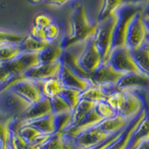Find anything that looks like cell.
Listing matches in <instances>:
<instances>
[{
	"label": "cell",
	"mask_w": 149,
	"mask_h": 149,
	"mask_svg": "<svg viewBox=\"0 0 149 149\" xmlns=\"http://www.w3.org/2000/svg\"><path fill=\"white\" fill-rule=\"evenodd\" d=\"M98 27V22L91 23L87 15L85 7L76 4L70 17V34L62 39L63 49L81 44L94 36Z\"/></svg>",
	"instance_id": "obj_1"
},
{
	"label": "cell",
	"mask_w": 149,
	"mask_h": 149,
	"mask_svg": "<svg viewBox=\"0 0 149 149\" xmlns=\"http://www.w3.org/2000/svg\"><path fill=\"white\" fill-rule=\"evenodd\" d=\"M39 63L38 53H22L12 61L0 63V85L14 76L23 74Z\"/></svg>",
	"instance_id": "obj_2"
},
{
	"label": "cell",
	"mask_w": 149,
	"mask_h": 149,
	"mask_svg": "<svg viewBox=\"0 0 149 149\" xmlns=\"http://www.w3.org/2000/svg\"><path fill=\"white\" fill-rule=\"evenodd\" d=\"M143 10V8L140 6L122 5L116 11V16H118V21H116L115 26L113 49H112L126 47V39H127V33L130 23L138 12Z\"/></svg>",
	"instance_id": "obj_3"
},
{
	"label": "cell",
	"mask_w": 149,
	"mask_h": 149,
	"mask_svg": "<svg viewBox=\"0 0 149 149\" xmlns=\"http://www.w3.org/2000/svg\"><path fill=\"white\" fill-rule=\"evenodd\" d=\"M118 16L115 13L113 16L107 18L106 20L98 22V27L93 38L95 43L100 49L102 63L108 62L110 53L113 49V40H114V31Z\"/></svg>",
	"instance_id": "obj_4"
},
{
	"label": "cell",
	"mask_w": 149,
	"mask_h": 149,
	"mask_svg": "<svg viewBox=\"0 0 149 149\" xmlns=\"http://www.w3.org/2000/svg\"><path fill=\"white\" fill-rule=\"evenodd\" d=\"M32 104L22 97L10 90H6L0 94V118H18Z\"/></svg>",
	"instance_id": "obj_5"
},
{
	"label": "cell",
	"mask_w": 149,
	"mask_h": 149,
	"mask_svg": "<svg viewBox=\"0 0 149 149\" xmlns=\"http://www.w3.org/2000/svg\"><path fill=\"white\" fill-rule=\"evenodd\" d=\"M77 63L88 74L94 72L102 63L100 49L94 41L93 36L86 42L78 44Z\"/></svg>",
	"instance_id": "obj_6"
},
{
	"label": "cell",
	"mask_w": 149,
	"mask_h": 149,
	"mask_svg": "<svg viewBox=\"0 0 149 149\" xmlns=\"http://www.w3.org/2000/svg\"><path fill=\"white\" fill-rule=\"evenodd\" d=\"M143 11L138 12L130 23L126 47H128L130 50L138 49L147 43L149 31L143 21Z\"/></svg>",
	"instance_id": "obj_7"
},
{
	"label": "cell",
	"mask_w": 149,
	"mask_h": 149,
	"mask_svg": "<svg viewBox=\"0 0 149 149\" xmlns=\"http://www.w3.org/2000/svg\"><path fill=\"white\" fill-rule=\"evenodd\" d=\"M126 74L116 71L112 65L107 62L102 63L99 68L90 74V80L92 84L104 87L112 91L116 88L118 82Z\"/></svg>",
	"instance_id": "obj_8"
},
{
	"label": "cell",
	"mask_w": 149,
	"mask_h": 149,
	"mask_svg": "<svg viewBox=\"0 0 149 149\" xmlns=\"http://www.w3.org/2000/svg\"><path fill=\"white\" fill-rule=\"evenodd\" d=\"M108 63L116 71L126 74L142 73L132 57V51L128 47H122V48L112 49Z\"/></svg>",
	"instance_id": "obj_9"
},
{
	"label": "cell",
	"mask_w": 149,
	"mask_h": 149,
	"mask_svg": "<svg viewBox=\"0 0 149 149\" xmlns=\"http://www.w3.org/2000/svg\"><path fill=\"white\" fill-rule=\"evenodd\" d=\"M41 84L42 82L31 80L24 77L22 80L14 83L8 90L14 91L27 102H29L31 104H34L44 98L42 94Z\"/></svg>",
	"instance_id": "obj_10"
},
{
	"label": "cell",
	"mask_w": 149,
	"mask_h": 149,
	"mask_svg": "<svg viewBox=\"0 0 149 149\" xmlns=\"http://www.w3.org/2000/svg\"><path fill=\"white\" fill-rule=\"evenodd\" d=\"M111 136L95 126L77 135L74 138V143L76 149H88L104 143Z\"/></svg>",
	"instance_id": "obj_11"
},
{
	"label": "cell",
	"mask_w": 149,
	"mask_h": 149,
	"mask_svg": "<svg viewBox=\"0 0 149 149\" xmlns=\"http://www.w3.org/2000/svg\"><path fill=\"white\" fill-rule=\"evenodd\" d=\"M122 91L125 92V100L118 112V115L129 121H132L144 108L143 101L135 91Z\"/></svg>",
	"instance_id": "obj_12"
},
{
	"label": "cell",
	"mask_w": 149,
	"mask_h": 149,
	"mask_svg": "<svg viewBox=\"0 0 149 149\" xmlns=\"http://www.w3.org/2000/svg\"><path fill=\"white\" fill-rule=\"evenodd\" d=\"M62 66V60L54 63H39L38 65L26 71L23 74V77L31 80L42 82L47 79L59 77Z\"/></svg>",
	"instance_id": "obj_13"
},
{
	"label": "cell",
	"mask_w": 149,
	"mask_h": 149,
	"mask_svg": "<svg viewBox=\"0 0 149 149\" xmlns=\"http://www.w3.org/2000/svg\"><path fill=\"white\" fill-rule=\"evenodd\" d=\"M59 77L61 78V80H62L65 88H76V90H78L80 91H84L87 90L92 84L88 78L80 76V74L74 72L73 69L68 67L64 63H63Z\"/></svg>",
	"instance_id": "obj_14"
},
{
	"label": "cell",
	"mask_w": 149,
	"mask_h": 149,
	"mask_svg": "<svg viewBox=\"0 0 149 149\" xmlns=\"http://www.w3.org/2000/svg\"><path fill=\"white\" fill-rule=\"evenodd\" d=\"M52 115V106L51 101L49 98L44 97L43 99L36 104H32L20 118H18L22 121V123H28L31 121L39 119L45 116Z\"/></svg>",
	"instance_id": "obj_15"
},
{
	"label": "cell",
	"mask_w": 149,
	"mask_h": 149,
	"mask_svg": "<svg viewBox=\"0 0 149 149\" xmlns=\"http://www.w3.org/2000/svg\"><path fill=\"white\" fill-rule=\"evenodd\" d=\"M116 88L126 91H135L139 88L149 90V77L143 73L127 74L120 79Z\"/></svg>",
	"instance_id": "obj_16"
},
{
	"label": "cell",
	"mask_w": 149,
	"mask_h": 149,
	"mask_svg": "<svg viewBox=\"0 0 149 149\" xmlns=\"http://www.w3.org/2000/svg\"><path fill=\"white\" fill-rule=\"evenodd\" d=\"M146 111L143 108L141 113L138 115L137 118H135L132 122L130 123L128 127L125 129L124 132L120 135V137L107 149H128L135 130H136L138 126L142 122V120L143 119L144 116H146Z\"/></svg>",
	"instance_id": "obj_17"
},
{
	"label": "cell",
	"mask_w": 149,
	"mask_h": 149,
	"mask_svg": "<svg viewBox=\"0 0 149 149\" xmlns=\"http://www.w3.org/2000/svg\"><path fill=\"white\" fill-rule=\"evenodd\" d=\"M62 39H58L49 44L45 49L38 53L40 63H54L62 60L63 54Z\"/></svg>",
	"instance_id": "obj_18"
},
{
	"label": "cell",
	"mask_w": 149,
	"mask_h": 149,
	"mask_svg": "<svg viewBox=\"0 0 149 149\" xmlns=\"http://www.w3.org/2000/svg\"><path fill=\"white\" fill-rule=\"evenodd\" d=\"M132 121H129L125 119L121 116L116 114L113 118L104 119L100 124L97 125V127L104 130V132L108 133L110 135H114L121 130H125L130 125Z\"/></svg>",
	"instance_id": "obj_19"
},
{
	"label": "cell",
	"mask_w": 149,
	"mask_h": 149,
	"mask_svg": "<svg viewBox=\"0 0 149 149\" xmlns=\"http://www.w3.org/2000/svg\"><path fill=\"white\" fill-rule=\"evenodd\" d=\"M41 149H76L74 139L65 133L56 132L49 137Z\"/></svg>",
	"instance_id": "obj_20"
},
{
	"label": "cell",
	"mask_w": 149,
	"mask_h": 149,
	"mask_svg": "<svg viewBox=\"0 0 149 149\" xmlns=\"http://www.w3.org/2000/svg\"><path fill=\"white\" fill-rule=\"evenodd\" d=\"M110 92L111 91L104 87L96 85V84H91L87 90L81 92V99H85L97 104L99 102L105 101Z\"/></svg>",
	"instance_id": "obj_21"
},
{
	"label": "cell",
	"mask_w": 149,
	"mask_h": 149,
	"mask_svg": "<svg viewBox=\"0 0 149 149\" xmlns=\"http://www.w3.org/2000/svg\"><path fill=\"white\" fill-rule=\"evenodd\" d=\"M42 94L44 97L52 99L53 97H56L62 93L64 86L59 77H52L47 79L45 81H42L41 84Z\"/></svg>",
	"instance_id": "obj_22"
},
{
	"label": "cell",
	"mask_w": 149,
	"mask_h": 149,
	"mask_svg": "<svg viewBox=\"0 0 149 149\" xmlns=\"http://www.w3.org/2000/svg\"><path fill=\"white\" fill-rule=\"evenodd\" d=\"M95 106H96V102H93L85 99H81L79 101L77 107L73 110L71 128L80 123L86 118L87 115L95 108Z\"/></svg>",
	"instance_id": "obj_23"
},
{
	"label": "cell",
	"mask_w": 149,
	"mask_h": 149,
	"mask_svg": "<svg viewBox=\"0 0 149 149\" xmlns=\"http://www.w3.org/2000/svg\"><path fill=\"white\" fill-rule=\"evenodd\" d=\"M132 55L141 72L149 77V49L147 43L138 49L130 50Z\"/></svg>",
	"instance_id": "obj_24"
},
{
	"label": "cell",
	"mask_w": 149,
	"mask_h": 149,
	"mask_svg": "<svg viewBox=\"0 0 149 149\" xmlns=\"http://www.w3.org/2000/svg\"><path fill=\"white\" fill-rule=\"evenodd\" d=\"M49 44V42L37 40L32 37L30 35H28L20 44V48L22 53H39L45 49Z\"/></svg>",
	"instance_id": "obj_25"
},
{
	"label": "cell",
	"mask_w": 149,
	"mask_h": 149,
	"mask_svg": "<svg viewBox=\"0 0 149 149\" xmlns=\"http://www.w3.org/2000/svg\"><path fill=\"white\" fill-rule=\"evenodd\" d=\"M24 124V123H23ZM28 124L33 125L43 134L52 135L56 133V127H55V121H54V115H49L45 118H42L39 119H36L31 122H28Z\"/></svg>",
	"instance_id": "obj_26"
},
{
	"label": "cell",
	"mask_w": 149,
	"mask_h": 149,
	"mask_svg": "<svg viewBox=\"0 0 149 149\" xmlns=\"http://www.w3.org/2000/svg\"><path fill=\"white\" fill-rule=\"evenodd\" d=\"M122 4L123 0H102V5L98 15L97 22H102L107 18L113 16L116 11L122 6Z\"/></svg>",
	"instance_id": "obj_27"
},
{
	"label": "cell",
	"mask_w": 149,
	"mask_h": 149,
	"mask_svg": "<svg viewBox=\"0 0 149 149\" xmlns=\"http://www.w3.org/2000/svg\"><path fill=\"white\" fill-rule=\"evenodd\" d=\"M22 54L20 45H2L0 46V63L12 61Z\"/></svg>",
	"instance_id": "obj_28"
},
{
	"label": "cell",
	"mask_w": 149,
	"mask_h": 149,
	"mask_svg": "<svg viewBox=\"0 0 149 149\" xmlns=\"http://www.w3.org/2000/svg\"><path fill=\"white\" fill-rule=\"evenodd\" d=\"M26 36L12 31L0 29V46L2 45H20Z\"/></svg>",
	"instance_id": "obj_29"
},
{
	"label": "cell",
	"mask_w": 149,
	"mask_h": 149,
	"mask_svg": "<svg viewBox=\"0 0 149 149\" xmlns=\"http://www.w3.org/2000/svg\"><path fill=\"white\" fill-rule=\"evenodd\" d=\"M14 118H0V147H8L11 137L10 123Z\"/></svg>",
	"instance_id": "obj_30"
},
{
	"label": "cell",
	"mask_w": 149,
	"mask_h": 149,
	"mask_svg": "<svg viewBox=\"0 0 149 149\" xmlns=\"http://www.w3.org/2000/svg\"><path fill=\"white\" fill-rule=\"evenodd\" d=\"M81 92L82 91L76 90V88L64 87V88L63 90L62 93H61L60 95L66 101V102L70 105L72 110H74L77 107V105L78 104L79 101L81 100Z\"/></svg>",
	"instance_id": "obj_31"
},
{
	"label": "cell",
	"mask_w": 149,
	"mask_h": 149,
	"mask_svg": "<svg viewBox=\"0 0 149 149\" xmlns=\"http://www.w3.org/2000/svg\"><path fill=\"white\" fill-rule=\"evenodd\" d=\"M124 100H125L124 91L116 88V90L112 91L109 93L108 96H107V98H106L105 102L116 112V114H118V112L120 109L121 105L123 104Z\"/></svg>",
	"instance_id": "obj_32"
},
{
	"label": "cell",
	"mask_w": 149,
	"mask_h": 149,
	"mask_svg": "<svg viewBox=\"0 0 149 149\" xmlns=\"http://www.w3.org/2000/svg\"><path fill=\"white\" fill-rule=\"evenodd\" d=\"M19 133L21 134V136L28 143H35L36 141V139L38 138L41 134H43L36 127L28 123H24L22 125L20 130H19Z\"/></svg>",
	"instance_id": "obj_33"
},
{
	"label": "cell",
	"mask_w": 149,
	"mask_h": 149,
	"mask_svg": "<svg viewBox=\"0 0 149 149\" xmlns=\"http://www.w3.org/2000/svg\"><path fill=\"white\" fill-rule=\"evenodd\" d=\"M73 113V112H72ZM72 113L54 115L56 132L64 133L72 126Z\"/></svg>",
	"instance_id": "obj_34"
},
{
	"label": "cell",
	"mask_w": 149,
	"mask_h": 149,
	"mask_svg": "<svg viewBox=\"0 0 149 149\" xmlns=\"http://www.w3.org/2000/svg\"><path fill=\"white\" fill-rule=\"evenodd\" d=\"M50 101H51V106H52L53 115H62L66 113H72L73 112L70 105L61 95L53 97L52 99H50Z\"/></svg>",
	"instance_id": "obj_35"
},
{
	"label": "cell",
	"mask_w": 149,
	"mask_h": 149,
	"mask_svg": "<svg viewBox=\"0 0 149 149\" xmlns=\"http://www.w3.org/2000/svg\"><path fill=\"white\" fill-rule=\"evenodd\" d=\"M28 144L29 143L19 133V130H11V137L8 144L9 149H27Z\"/></svg>",
	"instance_id": "obj_36"
},
{
	"label": "cell",
	"mask_w": 149,
	"mask_h": 149,
	"mask_svg": "<svg viewBox=\"0 0 149 149\" xmlns=\"http://www.w3.org/2000/svg\"><path fill=\"white\" fill-rule=\"evenodd\" d=\"M95 110L104 119L113 118V116L116 115V112L105 101L97 102L95 106Z\"/></svg>",
	"instance_id": "obj_37"
},
{
	"label": "cell",
	"mask_w": 149,
	"mask_h": 149,
	"mask_svg": "<svg viewBox=\"0 0 149 149\" xmlns=\"http://www.w3.org/2000/svg\"><path fill=\"white\" fill-rule=\"evenodd\" d=\"M45 32H46L47 41L49 42V43L60 39L59 37H60V34H61V29L57 23H55V22L51 23L50 25L45 28Z\"/></svg>",
	"instance_id": "obj_38"
},
{
	"label": "cell",
	"mask_w": 149,
	"mask_h": 149,
	"mask_svg": "<svg viewBox=\"0 0 149 149\" xmlns=\"http://www.w3.org/2000/svg\"><path fill=\"white\" fill-rule=\"evenodd\" d=\"M51 23H53L52 19L49 15H47V14H43V13L37 14L34 19V25L43 28V29H45V28H47L49 25H50Z\"/></svg>",
	"instance_id": "obj_39"
},
{
	"label": "cell",
	"mask_w": 149,
	"mask_h": 149,
	"mask_svg": "<svg viewBox=\"0 0 149 149\" xmlns=\"http://www.w3.org/2000/svg\"><path fill=\"white\" fill-rule=\"evenodd\" d=\"M30 36L34 38L40 40V41H47V37H46V32L45 29L40 27H37L36 25H33L31 27V31H30ZM48 42V41H47Z\"/></svg>",
	"instance_id": "obj_40"
},
{
	"label": "cell",
	"mask_w": 149,
	"mask_h": 149,
	"mask_svg": "<svg viewBox=\"0 0 149 149\" xmlns=\"http://www.w3.org/2000/svg\"><path fill=\"white\" fill-rule=\"evenodd\" d=\"M70 0H46V2L48 3L50 6H53L56 8H61L63 5H65L67 2H69Z\"/></svg>",
	"instance_id": "obj_41"
},
{
	"label": "cell",
	"mask_w": 149,
	"mask_h": 149,
	"mask_svg": "<svg viewBox=\"0 0 149 149\" xmlns=\"http://www.w3.org/2000/svg\"><path fill=\"white\" fill-rule=\"evenodd\" d=\"M149 0H123L122 5H132V6H140L141 4H147Z\"/></svg>",
	"instance_id": "obj_42"
},
{
	"label": "cell",
	"mask_w": 149,
	"mask_h": 149,
	"mask_svg": "<svg viewBox=\"0 0 149 149\" xmlns=\"http://www.w3.org/2000/svg\"><path fill=\"white\" fill-rule=\"evenodd\" d=\"M136 149H149V140L146 142H143L142 143H140Z\"/></svg>",
	"instance_id": "obj_43"
},
{
	"label": "cell",
	"mask_w": 149,
	"mask_h": 149,
	"mask_svg": "<svg viewBox=\"0 0 149 149\" xmlns=\"http://www.w3.org/2000/svg\"><path fill=\"white\" fill-rule=\"evenodd\" d=\"M143 16H149V1H148V3L146 4V7L143 8Z\"/></svg>",
	"instance_id": "obj_44"
},
{
	"label": "cell",
	"mask_w": 149,
	"mask_h": 149,
	"mask_svg": "<svg viewBox=\"0 0 149 149\" xmlns=\"http://www.w3.org/2000/svg\"><path fill=\"white\" fill-rule=\"evenodd\" d=\"M27 149H41V147L38 146L36 143H29V144H28Z\"/></svg>",
	"instance_id": "obj_45"
},
{
	"label": "cell",
	"mask_w": 149,
	"mask_h": 149,
	"mask_svg": "<svg viewBox=\"0 0 149 149\" xmlns=\"http://www.w3.org/2000/svg\"><path fill=\"white\" fill-rule=\"evenodd\" d=\"M143 21H144V23H146L148 31H149V16H143Z\"/></svg>",
	"instance_id": "obj_46"
},
{
	"label": "cell",
	"mask_w": 149,
	"mask_h": 149,
	"mask_svg": "<svg viewBox=\"0 0 149 149\" xmlns=\"http://www.w3.org/2000/svg\"><path fill=\"white\" fill-rule=\"evenodd\" d=\"M30 3L32 4H41V3H43L44 1H46V0H28Z\"/></svg>",
	"instance_id": "obj_47"
},
{
	"label": "cell",
	"mask_w": 149,
	"mask_h": 149,
	"mask_svg": "<svg viewBox=\"0 0 149 149\" xmlns=\"http://www.w3.org/2000/svg\"><path fill=\"white\" fill-rule=\"evenodd\" d=\"M147 45H148V49H149V35H148V38H147Z\"/></svg>",
	"instance_id": "obj_48"
},
{
	"label": "cell",
	"mask_w": 149,
	"mask_h": 149,
	"mask_svg": "<svg viewBox=\"0 0 149 149\" xmlns=\"http://www.w3.org/2000/svg\"><path fill=\"white\" fill-rule=\"evenodd\" d=\"M0 94H1V90H0Z\"/></svg>",
	"instance_id": "obj_49"
}]
</instances>
